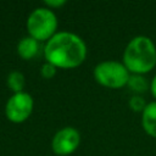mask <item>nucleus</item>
I'll return each mask as SVG.
<instances>
[{
  "label": "nucleus",
  "instance_id": "f257e3e1",
  "mask_svg": "<svg viewBox=\"0 0 156 156\" xmlns=\"http://www.w3.org/2000/svg\"><path fill=\"white\" fill-rule=\"evenodd\" d=\"M46 62L56 68H76L87 57V45L84 40L71 32H58L49 39L44 48Z\"/></svg>",
  "mask_w": 156,
  "mask_h": 156
},
{
  "label": "nucleus",
  "instance_id": "f03ea898",
  "mask_svg": "<svg viewBox=\"0 0 156 156\" xmlns=\"http://www.w3.org/2000/svg\"><path fill=\"white\" fill-rule=\"evenodd\" d=\"M122 60L129 73L143 76L156 66V46L149 37L136 35L127 44Z\"/></svg>",
  "mask_w": 156,
  "mask_h": 156
},
{
  "label": "nucleus",
  "instance_id": "7ed1b4c3",
  "mask_svg": "<svg viewBox=\"0 0 156 156\" xmlns=\"http://www.w3.org/2000/svg\"><path fill=\"white\" fill-rule=\"evenodd\" d=\"M57 17L48 7H37L27 18V30L29 37L38 41H48L56 34Z\"/></svg>",
  "mask_w": 156,
  "mask_h": 156
},
{
  "label": "nucleus",
  "instance_id": "20e7f679",
  "mask_svg": "<svg viewBox=\"0 0 156 156\" xmlns=\"http://www.w3.org/2000/svg\"><path fill=\"white\" fill-rule=\"evenodd\" d=\"M93 74L95 80L100 85L111 89L123 88L128 84V80L130 78V73L126 68L123 62L111 60L98 63L94 68Z\"/></svg>",
  "mask_w": 156,
  "mask_h": 156
},
{
  "label": "nucleus",
  "instance_id": "39448f33",
  "mask_svg": "<svg viewBox=\"0 0 156 156\" xmlns=\"http://www.w3.org/2000/svg\"><path fill=\"white\" fill-rule=\"evenodd\" d=\"M33 106L34 100L30 94L26 91L15 93L9 98L5 105V115L12 123H22L30 116Z\"/></svg>",
  "mask_w": 156,
  "mask_h": 156
},
{
  "label": "nucleus",
  "instance_id": "423d86ee",
  "mask_svg": "<svg viewBox=\"0 0 156 156\" xmlns=\"http://www.w3.org/2000/svg\"><path fill=\"white\" fill-rule=\"evenodd\" d=\"M80 143V134L73 127H63L57 130L51 140V149L58 156L73 154Z\"/></svg>",
  "mask_w": 156,
  "mask_h": 156
},
{
  "label": "nucleus",
  "instance_id": "0eeeda50",
  "mask_svg": "<svg viewBox=\"0 0 156 156\" xmlns=\"http://www.w3.org/2000/svg\"><path fill=\"white\" fill-rule=\"evenodd\" d=\"M141 126L147 135L156 138V101L149 102L141 112Z\"/></svg>",
  "mask_w": 156,
  "mask_h": 156
},
{
  "label": "nucleus",
  "instance_id": "6e6552de",
  "mask_svg": "<svg viewBox=\"0 0 156 156\" xmlns=\"http://www.w3.org/2000/svg\"><path fill=\"white\" fill-rule=\"evenodd\" d=\"M39 51V41L33 39L32 37L22 38L17 44V54L22 60L33 58Z\"/></svg>",
  "mask_w": 156,
  "mask_h": 156
},
{
  "label": "nucleus",
  "instance_id": "1a4fd4ad",
  "mask_svg": "<svg viewBox=\"0 0 156 156\" xmlns=\"http://www.w3.org/2000/svg\"><path fill=\"white\" fill-rule=\"evenodd\" d=\"M6 83H7V87L15 93H21L23 91V88H24V84H26V79H24V76L22 72L20 71H12L7 74V78H6Z\"/></svg>",
  "mask_w": 156,
  "mask_h": 156
},
{
  "label": "nucleus",
  "instance_id": "9d476101",
  "mask_svg": "<svg viewBox=\"0 0 156 156\" xmlns=\"http://www.w3.org/2000/svg\"><path fill=\"white\" fill-rule=\"evenodd\" d=\"M127 87H128L132 91L138 93V94L145 93V91L150 88L147 80H146L143 76H139V74H132L130 78H129V80H128Z\"/></svg>",
  "mask_w": 156,
  "mask_h": 156
},
{
  "label": "nucleus",
  "instance_id": "9b49d317",
  "mask_svg": "<svg viewBox=\"0 0 156 156\" xmlns=\"http://www.w3.org/2000/svg\"><path fill=\"white\" fill-rule=\"evenodd\" d=\"M129 107L133 110V111H135V112H143L144 111V108L146 107V102H145V100L141 98V96H139V95H134V96H132L130 99H129Z\"/></svg>",
  "mask_w": 156,
  "mask_h": 156
},
{
  "label": "nucleus",
  "instance_id": "f8f14e48",
  "mask_svg": "<svg viewBox=\"0 0 156 156\" xmlns=\"http://www.w3.org/2000/svg\"><path fill=\"white\" fill-rule=\"evenodd\" d=\"M56 74V67L49 62H45L40 67V76L45 79H51Z\"/></svg>",
  "mask_w": 156,
  "mask_h": 156
},
{
  "label": "nucleus",
  "instance_id": "ddd939ff",
  "mask_svg": "<svg viewBox=\"0 0 156 156\" xmlns=\"http://www.w3.org/2000/svg\"><path fill=\"white\" fill-rule=\"evenodd\" d=\"M66 4V0H45L44 1V5L48 7V9H50V10H52V9H57V7H61V6H63Z\"/></svg>",
  "mask_w": 156,
  "mask_h": 156
},
{
  "label": "nucleus",
  "instance_id": "4468645a",
  "mask_svg": "<svg viewBox=\"0 0 156 156\" xmlns=\"http://www.w3.org/2000/svg\"><path fill=\"white\" fill-rule=\"evenodd\" d=\"M150 91H151L152 96L156 99V74L154 76L152 80H151V84H150Z\"/></svg>",
  "mask_w": 156,
  "mask_h": 156
}]
</instances>
